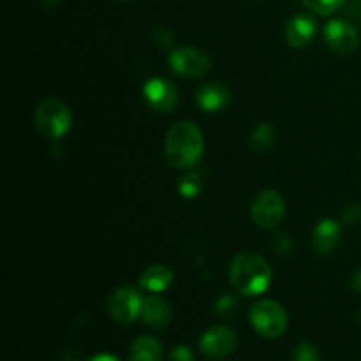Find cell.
<instances>
[{"mask_svg":"<svg viewBox=\"0 0 361 361\" xmlns=\"http://www.w3.org/2000/svg\"><path fill=\"white\" fill-rule=\"evenodd\" d=\"M351 284H353V288L356 289V291L361 293V268H360L358 271H356L355 275H353V281H351Z\"/></svg>","mask_w":361,"mask_h":361,"instance_id":"484cf974","label":"cell"},{"mask_svg":"<svg viewBox=\"0 0 361 361\" xmlns=\"http://www.w3.org/2000/svg\"><path fill=\"white\" fill-rule=\"evenodd\" d=\"M201 187H203V178H201L200 173L189 171L187 175H183L178 182V190L183 197L190 200V197L200 196Z\"/></svg>","mask_w":361,"mask_h":361,"instance_id":"ac0fdd59","label":"cell"},{"mask_svg":"<svg viewBox=\"0 0 361 361\" xmlns=\"http://www.w3.org/2000/svg\"><path fill=\"white\" fill-rule=\"evenodd\" d=\"M87 361H120V360L116 358L115 355H109V353H101V355L92 356V358L87 360Z\"/></svg>","mask_w":361,"mask_h":361,"instance_id":"d4e9b609","label":"cell"},{"mask_svg":"<svg viewBox=\"0 0 361 361\" xmlns=\"http://www.w3.org/2000/svg\"><path fill=\"white\" fill-rule=\"evenodd\" d=\"M145 101L159 113H171L178 104V90L166 78H152L143 87Z\"/></svg>","mask_w":361,"mask_h":361,"instance_id":"9c48e42d","label":"cell"},{"mask_svg":"<svg viewBox=\"0 0 361 361\" xmlns=\"http://www.w3.org/2000/svg\"><path fill=\"white\" fill-rule=\"evenodd\" d=\"M166 157L178 169H190L201 161L204 152L203 133L196 123L176 122L166 134Z\"/></svg>","mask_w":361,"mask_h":361,"instance_id":"6da1fadb","label":"cell"},{"mask_svg":"<svg viewBox=\"0 0 361 361\" xmlns=\"http://www.w3.org/2000/svg\"><path fill=\"white\" fill-rule=\"evenodd\" d=\"M316 28V20L310 18L309 14H295V16L286 23L284 34L293 48L302 49L307 48V46L314 41Z\"/></svg>","mask_w":361,"mask_h":361,"instance_id":"7c38bea8","label":"cell"},{"mask_svg":"<svg viewBox=\"0 0 361 361\" xmlns=\"http://www.w3.org/2000/svg\"><path fill=\"white\" fill-rule=\"evenodd\" d=\"M173 271L164 264H152L141 274L140 284L141 288L150 293H162L171 286Z\"/></svg>","mask_w":361,"mask_h":361,"instance_id":"2e32d148","label":"cell"},{"mask_svg":"<svg viewBox=\"0 0 361 361\" xmlns=\"http://www.w3.org/2000/svg\"><path fill=\"white\" fill-rule=\"evenodd\" d=\"M169 66L173 73L183 78H203L210 73L212 60L203 49L185 46L178 48L169 55Z\"/></svg>","mask_w":361,"mask_h":361,"instance_id":"52a82bcc","label":"cell"},{"mask_svg":"<svg viewBox=\"0 0 361 361\" xmlns=\"http://www.w3.org/2000/svg\"><path fill=\"white\" fill-rule=\"evenodd\" d=\"M215 312L221 317H233L236 314V300L235 296L224 295L215 303Z\"/></svg>","mask_w":361,"mask_h":361,"instance_id":"44dd1931","label":"cell"},{"mask_svg":"<svg viewBox=\"0 0 361 361\" xmlns=\"http://www.w3.org/2000/svg\"><path fill=\"white\" fill-rule=\"evenodd\" d=\"M249 321L259 335L267 338H277L288 328V312L281 303L274 300H261L250 309Z\"/></svg>","mask_w":361,"mask_h":361,"instance_id":"277c9868","label":"cell"},{"mask_svg":"<svg viewBox=\"0 0 361 361\" xmlns=\"http://www.w3.org/2000/svg\"><path fill=\"white\" fill-rule=\"evenodd\" d=\"M275 140H277V130L271 123H259L256 129L250 134V148L257 154H264V152L270 150L275 145Z\"/></svg>","mask_w":361,"mask_h":361,"instance_id":"e0dca14e","label":"cell"},{"mask_svg":"<svg viewBox=\"0 0 361 361\" xmlns=\"http://www.w3.org/2000/svg\"><path fill=\"white\" fill-rule=\"evenodd\" d=\"M145 298L141 293L133 286H123L118 288L108 300V312L111 319L120 324L134 323L137 317H141Z\"/></svg>","mask_w":361,"mask_h":361,"instance_id":"8992f818","label":"cell"},{"mask_svg":"<svg viewBox=\"0 0 361 361\" xmlns=\"http://www.w3.org/2000/svg\"><path fill=\"white\" fill-rule=\"evenodd\" d=\"M344 222L349 226L361 224V207L360 204H353L344 212Z\"/></svg>","mask_w":361,"mask_h":361,"instance_id":"603a6c76","label":"cell"},{"mask_svg":"<svg viewBox=\"0 0 361 361\" xmlns=\"http://www.w3.org/2000/svg\"><path fill=\"white\" fill-rule=\"evenodd\" d=\"M286 214V203L284 197L277 192V190H263V192L257 194L252 201V207H250V215H252V221L256 222L259 228L271 229L277 228L282 222Z\"/></svg>","mask_w":361,"mask_h":361,"instance_id":"5b68a950","label":"cell"},{"mask_svg":"<svg viewBox=\"0 0 361 361\" xmlns=\"http://www.w3.org/2000/svg\"><path fill=\"white\" fill-rule=\"evenodd\" d=\"M291 249V240H289L288 235H277V242H275V250L279 254L288 252Z\"/></svg>","mask_w":361,"mask_h":361,"instance_id":"cb8c5ba5","label":"cell"},{"mask_svg":"<svg viewBox=\"0 0 361 361\" xmlns=\"http://www.w3.org/2000/svg\"><path fill=\"white\" fill-rule=\"evenodd\" d=\"M141 319H143V323L147 326L154 328V330H162L171 321V305L157 295L148 296L143 302Z\"/></svg>","mask_w":361,"mask_h":361,"instance_id":"4fadbf2b","label":"cell"},{"mask_svg":"<svg viewBox=\"0 0 361 361\" xmlns=\"http://www.w3.org/2000/svg\"><path fill=\"white\" fill-rule=\"evenodd\" d=\"M129 361H164V348L150 335L137 337L129 349Z\"/></svg>","mask_w":361,"mask_h":361,"instance_id":"9a60e30c","label":"cell"},{"mask_svg":"<svg viewBox=\"0 0 361 361\" xmlns=\"http://www.w3.org/2000/svg\"><path fill=\"white\" fill-rule=\"evenodd\" d=\"M169 361H194V355L187 345H176L169 355Z\"/></svg>","mask_w":361,"mask_h":361,"instance_id":"7402d4cb","label":"cell"},{"mask_svg":"<svg viewBox=\"0 0 361 361\" xmlns=\"http://www.w3.org/2000/svg\"><path fill=\"white\" fill-rule=\"evenodd\" d=\"M238 345V335L231 326H214L204 331L200 338V349L207 358L224 360L235 353Z\"/></svg>","mask_w":361,"mask_h":361,"instance_id":"ba28073f","label":"cell"},{"mask_svg":"<svg viewBox=\"0 0 361 361\" xmlns=\"http://www.w3.org/2000/svg\"><path fill=\"white\" fill-rule=\"evenodd\" d=\"M73 123L69 108L59 99H44L35 111V126L44 137L60 140Z\"/></svg>","mask_w":361,"mask_h":361,"instance_id":"3957f363","label":"cell"},{"mask_svg":"<svg viewBox=\"0 0 361 361\" xmlns=\"http://www.w3.org/2000/svg\"><path fill=\"white\" fill-rule=\"evenodd\" d=\"M342 228L335 219H324L312 233V247L319 254H331L341 243Z\"/></svg>","mask_w":361,"mask_h":361,"instance_id":"5bb4252c","label":"cell"},{"mask_svg":"<svg viewBox=\"0 0 361 361\" xmlns=\"http://www.w3.org/2000/svg\"><path fill=\"white\" fill-rule=\"evenodd\" d=\"M229 102H231V90L219 81L201 85L196 92V104L203 111H221V109L228 108Z\"/></svg>","mask_w":361,"mask_h":361,"instance_id":"8fae6325","label":"cell"},{"mask_svg":"<svg viewBox=\"0 0 361 361\" xmlns=\"http://www.w3.org/2000/svg\"><path fill=\"white\" fill-rule=\"evenodd\" d=\"M303 4L314 13L328 16V14H334L335 11L341 9L345 0H303Z\"/></svg>","mask_w":361,"mask_h":361,"instance_id":"d6986e66","label":"cell"},{"mask_svg":"<svg viewBox=\"0 0 361 361\" xmlns=\"http://www.w3.org/2000/svg\"><path fill=\"white\" fill-rule=\"evenodd\" d=\"M324 42L331 51L338 55H351L358 48V32L348 21L334 20L324 27Z\"/></svg>","mask_w":361,"mask_h":361,"instance_id":"30bf717a","label":"cell"},{"mask_svg":"<svg viewBox=\"0 0 361 361\" xmlns=\"http://www.w3.org/2000/svg\"><path fill=\"white\" fill-rule=\"evenodd\" d=\"M229 279L240 295H263L271 284V268L261 256L252 252L238 254L229 264Z\"/></svg>","mask_w":361,"mask_h":361,"instance_id":"7a4b0ae2","label":"cell"},{"mask_svg":"<svg viewBox=\"0 0 361 361\" xmlns=\"http://www.w3.org/2000/svg\"><path fill=\"white\" fill-rule=\"evenodd\" d=\"M293 361H321V353L310 342H300L291 356Z\"/></svg>","mask_w":361,"mask_h":361,"instance_id":"ffe728a7","label":"cell"}]
</instances>
